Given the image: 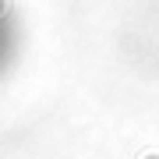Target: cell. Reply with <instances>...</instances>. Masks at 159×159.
I'll return each mask as SVG.
<instances>
[{
    "instance_id": "6da1fadb",
    "label": "cell",
    "mask_w": 159,
    "mask_h": 159,
    "mask_svg": "<svg viewBox=\"0 0 159 159\" xmlns=\"http://www.w3.org/2000/svg\"><path fill=\"white\" fill-rule=\"evenodd\" d=\"M4 50H7V25L0 21V57H4Z\"/></svg>"
}]
</instances>
